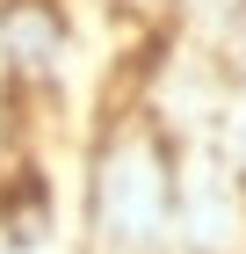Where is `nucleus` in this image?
Returning a JSON list of instances; mask_svg holds the SVG:
<instances>
[{"instance_id":"nucleus-2","label":"nucleus","mask_w":246,"mask_h":254,"mask_svg":"<svg viewBox=\"0 0 246 254\" xmlns=\"http://www.w3.org/2000/svg\"><path fill=\"white\" fill-rule=\"evenodd\" d=\"M181 7H189V15H210L217 29H232V22L246 15V0H181Z\"/></svg>"},{"instance_id":"nucleus-1","label":"nucleus","mask_w":246,"mask_h":254,"mask_svg":"<svg viewBox=\"0 0 246 254\" xmlns=\"http://www.w3.org/2000/svg\"><path fill=\"white\" fill-rule=\"evenodd\" d=\"M217 117H225V167L246 182V87H225V109Z\"/></svg>"},{"instance_id":"nucleus-3","label":"nucleus","mask_w":246,"mask_h":254,"mask_svg":"<svg viewBox=\"0 0 246 254\" xmlns=\"http://www.w3.org/2000/svg\"><path fill=\"white\" fill-rule=\"evenodd\" d=\"M225 59H232V80L246 87V15H239V22L225 29Z\"/></svg>"}]
</instances>
